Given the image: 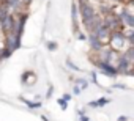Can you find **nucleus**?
<instances>
[{
    "label": "nucleus",
    "instance_id": "f257e3e1",
    "mask_svg": "<svg viewBox=\"0 0 134 121\" xmlns=\"http://www.w3.org/2000/svg\"><path fill=\"white\" fill-rule=\"evenodd\" d=\"M109 43H110V46H112V50L117 52V50H121L123 46H125V43H128V41H126V38L123 36V30H121V32H110Z\"/></svg>",
    "mask_w": 134,
    "mask_h": 121
},
{
    "label": "nucleus",
    "instance_id": "f03ea898",
    "mask_svg": "<svg viewBox=\"0 0 134 121\" xmlns=\"http://www.w3.org/2000/svg\"><path fill=\"white\" fill-rule=\"evenodd\" d=\"M90 33H93V35H95V36H96V38H98L103 44H104V46L109 43V38H110V30H109L106 25H103V24H101V25H98L96 28H93V32H90Z\"/></svg>",
    "mask_w": 134,
    "mask_h": 121
},
{
    "label": "nucleus",
    "instance_id": "7ed1b4c3",
    "mask_svg": "<svg viewBox=\"0 0 134 121\" xmlns=\"http://www.w3.org/2000/svg\"><path fill=\"white\" fill-rule=\"evenodd\" d=\"M14 25H16V19L13 17V14H11V13H10L5 19L0 21V27H2V30H3L7 35L14 33Z\"/></svg>",
    "mask_w": 134,
    "mask_h": 121
},
{
    "label": "nucleus",
    "instance_id": "20e7f679",
    "mask_svg": "<svg viewBox=\"0 0 134 121\" xmlns=\"http://www.w3.org/2000/svg\"><path fill=\"white\" fill-rule=\"evenodd\" d=\"M95 62V65L106 74V76H110V77H115L118 72H117V69H115V66L112 65V63H107V62H99V60H93Z\"/></svg>",
    "mask_w": 134,
    "mask_h": 121
},
{
    "label": "nucleus",
    "instance_id": "39448f33",
    "mask_svg": "<svg viewBox=\"0 0 134 121\" xmlns=\"http://www.w3.org/2000/svg\"><path fill=\"white\" fill-rule=\"evenodd\" d=\"M118 17H120V21H121V24H123V25H126V27H129V28H132V27H134V17H132L131 10H123V11H121V14H120Z\"/></svg>",
    "mask_w": 134,
    "mask_h": 121
},
{
    "label": "nucleus",
    "instance_id": "423d86ee",
    "mask_svg": "<svg viewBox=\"0 0 134 121\" xmlns=\"http://www.w3.org/2000/svg\"><path fill=\"white\" fill-rule=\"evenodd\" d=\"M7 47L11 49V50L19 49V47H21V38L16 36V35H13V33L7 35Z\"/></svg>",
    "mask_w": 134,
    "mask_h": 121
},
{
    "label": "nucleus",
    "instance_id": "0eeeda50",
    "mask_svg": "<svg viewBox=\"0 0 134 121\" xmlns=\"http://www.w3.org/2000/svg\"><path fill=\"white\" fill-rule=\"evenodd\" d=\"M88 39H90V47H92L93 50H96V52H98V50H101V49L104 47V44H103V43H101L95 35H93V33H90V38H88Z\"/></svg>",
    "mask_w": 134,
    "mask_h": 121
},
{
    "label": "nucleus",
    "instance_id": "6e6552de",
    "mask_svg": "<svg viewBox=\"0 0 134 121\" xmlns=\"http://www.w3.org/2000/svg\"><path fill=\"white\" fill-rule=\"evenodd\" d=\"M2 2L8 7L10 11H11V10H13V11H18V10L22 7V2H21V0H2Z\"/></svg>",
    "mask_w": 134,
    "mask_h": 121
},
{
    "label": "nucleus",
    "instance_id": "1a4fd4ad",
    "mask_svg": "<svg viewBox=\"0 0 134 121\" xmlns=\"http://www.w3.org/2000/svg\"><path fill=\"white\" fill-rule=\"evenodd\" d=\"M10 14V10H8V7L2 2V0H0V21L2 19H5L7 16Z\"/></svg>",
    "mask_w": 134,
    "mask_h": 121
},
{
    "label": "nucleus",
    "instance_id": "9d476101",
    "mask_svg": "<svg viewBox=\"0 0 134 121\" xmlns=\"http://www.w3.org/2000/svg\"><path fill=\"white\" fill-rule=\"evenodd\" d=\"M107 102H109V99H107V98H101V99H98V101L90 102V107H103V105H106Z\"/></svg>",
    "mask_w": 134,
    "mask_h": 121
},
{
    "label": "nucleus",
    "instance_id": "9b49d317",
    "mask_svg": "<svg viewBox=\"0 0 134 121\" xmlns=\"http://www.w3.org/2000/svg\"><path fill=\"white\" fill-rule=\"evenodd\" d=\"M30 108H38V107H41V102H32V101H27V99H22Z\"/></svg>",
    "mask_w": 134,
    "mask_h": 121
},
{
    "label": "nucleus",
    "instance_id": "f8f14e48",
    "mask_svg": "<svg viewBox=\"0 0 134 121\" xmlns=\"http://www.w3.org/2000/svg\"><path fill=\"white\" fill-rule=\"evenodd\" d=\"M11 49H8V47H5V49H2V58H8V57H11Z\"/></svg>",
    "mask_w": 134,
    "mask_h": 121
},
{
    "label": "nucleus",
    "instance_id": "ddd939ff",
    "mask_svg": "<svg viewBox=\"0 0 134 121\" xmlns=\"http://www.w3.org/2000/svg\"><path fill=\"white\" fill-rule=\"evenodd\" d=\"M77 87H79V88H87V87H88V82H87L85 79H79V80H77Z\"/></svg>",
    "mask_w": 134,
    "mask_h": 121
},
{
    "label": "nucleus",
    "instance_id": "4468645a",
    "mask_svg": "<svg viewBox=\"0 0 134 121\" xmlns=\"http://www.w3.org/2000/svg\"><path fill=\"white\" fill-rule=\"evenodd\" d=\"M76 19H77V5L73 3V21L76 22Z\"/></svg>",
    "mask_w": 134,
    "mask_h": 121
},
{
    "label": "nucleus",
    "instance_id": "2eb2a0df",
    "mask_svg": "<svg viewBox=\"0 0 134 121\" xmlns=\"http://www.w3.org/2000/svg\"><path fill=\"white\" fill-rule=\"evenodd\" d=\"M58 104H60V107H62L63 110H65L66 107H68V104H66V101H65L63 98H62V99H58Z\"/></svg>",
    "mask_w": 134,
    "mask_h": 121
},
{
    "label": "nucleus",
    "instance_id": "dca6fc26",
    "mask_svg": "<svg viewBox=\"0 0 134 121\" xmlns=\"http://www.w3.org/2000/svg\"><path fill=\"white\" fill-rule=\"evenodd\" d=\"M47 47H49V50H54V49L57 47V44H55V43H49V44H47Z\"/></svg>",
    "mask_w": 134,
    "mask_h": 121
},
{
    "label": "nucleus",
    "instance_id": "f3484780",
    "mask_svg": "<svg viewBox=\"0 0 134 121\" xmlns=\"http://www.w3.org/2000/svg\"><path fill=\"white\" fill-rule=\"evenodd\" d=\"M74 94H81V88L79 87H74Z\"/></svg>",
    "mask_w": 134,
    "mask_h": 121
},
{
    "label": "nucleus",
    "instance_id": "a211bd4d",
    "mask_svg": "<svg viewBox=\"0 0 134 121\" xmlns=\"http://www.w3.org/2000/svg\"><path fill=\"white\" fill-rule=\"evenodd\" d=\"M63 99H65V101H70V99H71V94H65Z\"/></svg>",
    "mask_w": 134,
    "mask_h": 121
},
{
    "label": "nucleus",
    "instance_id": "6ab92c4d",
    "mask_svg": "<svg viewBox=\"0 0 134 121\" xmlns=\"http://www.w3.org/2000/svg\"><path fill=\"white\" fill-rule=\"evenodd\" d=\"M81 121H88V118L85 115H81Z\"/></svg>",
    "mask_w": 134,
    "mask_h": 121
},
{
    "label": "nucleus",
    "instance_id": "aec40b11",
    "mask_svg": "<svg viewBox=\"0 0 134 121\" xmlns=\"http://www.w3.org/2000/svg\"><path fill=\"white\" fill-rule=\"evenodd\" d=\"M21 2H22V3H25V5H29V3L32 2V0H21Z\"/></svg>",
    "mask_w": 134,
    "mask_h": 121
},
{
    "label": "nucleus",
    "instance_id": "412c9836",
    "mask_svg": "<svg viewBox=\"0 0 134 121\" xmlns=\"http://www.w3.org/2000/svg\"><path fill=\"white\" fill-rule=\"evenodd\" d=\"M118 121H126V116H120V118H118Z\"/></svg>",
    "mask_w": 134,
    "mask_h": 121
}]
</instances>
